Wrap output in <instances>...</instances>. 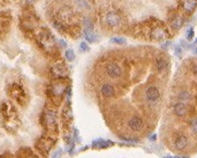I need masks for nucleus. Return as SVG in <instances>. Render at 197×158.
Here are the masks:
<instances>
[{
	"label": "nucleus",
	"instance_id": "1",
	"mask_svg": "<svg viewBox=\"0 0 197 158\" xmlns=\"http://www.w3.org/2000/svg\"><path fill=\"white\" fill-rule=\"evenodd\" d=\"M42 119H43V123L47 128H52L57 125V116L53 110H45Z\"/></svg>",
	"mask_w": 197,
	"mask_h": 158
},
{
	"label": "nucleus",
	"instance_id": "2",
	"mask_svg": "<svg viewBox=\"0 0 197 158\" xmlns=\"http://www.w3.org/2000/svg\"><path fill=\"white\" fill-rule=\"evenodd\" d=\"M51 74L53 78L56 79H65L68 74L66 67L63 66V63H56L51 67Z\"/></svg>",
	"mask_w": 197,
	"mask_h": 158
},
{
	"label": "nucleus",
	"instance_id": "3",
	"mask_svg": "<svg viewBox=\"0 0 197 158\" xmlns=\"http://www.w3.org/2000/svg\"><path fill=\"white\" fill-rule=\"evenodd\" d=\"M106 73H107V75H108L110 78H112V79H118V78L121 76L122 71H121V68H120L119 65L114 63V62H111V63H108V65L106 66Z\"/></svg>",
	"mask_w": 197,
	"mask_h": 158
},
{
	"label": "nucleus",
	"instance_id": "4",
	"mask_svg": "<svg viewBox=\"0 0 197 158\" xmlns=\"http://www.w3.org/2000/svg\"><path fill=\"white\" fill-rule=\"evenodd\" d=\"M11 95L13 96V98H15L19 103H23L25 100V94L24 90L22 89V87L18 84H13L12 89H11Z\"/></svg>",
	"mask_w": 197,
	"mask_h": 158
},
{
	"label": "nucleus",
	"instance_id": "5",
	"mask_svg": "<svg viewBox=\"0 0 197 158\" xmlns=\"http://www.w3.org/2000/svg\"><path fill=\"white\" fill-rule=\"evenodd\" d=\"M145 97H146V99H148L149 102L155 103V102H157L158 99H159V97H160V92H159V90H158L156 87L150 85V87L145 90Z\"/></svg>",
	"mask_w": 197,
	"mask_h": 158
},
{
	"label": "nucleus",
	"instance_id": "6",
	"mask_svg": "<svg viewBox=\"0 0 197 158\" xmlns=\"http://www.w3.org/2000/svg\"><path fill=\"white\" fill-rule=\"evenodd\" d=\"M128 125H129V127H130L133 130H135V132H139V130L143 128V126H144L143 120L139 118V117H133V118H130Z\"/></svg>",
	"mask_w": 197,
	"mask_h": 158
},
{
	"label": "nucleus",
	"instance_id": "7",
	"mask_svg": "<svg viewBox=\"0 0 197 158\" xmlns=\"http://www.w3.org/2000/svg\"><path fill=\"white\" fill-rule=\"evenodd\" d=\"M53 145V141H51L50 138H40V141L37 143V147H38V149H39L40 151H43V152H49L50 151V149H51V147Z\"/></svg>",
	"mask_w": 197,
	"mask_h": 158
},
{
	"label": "nucleus",
	"instance_id": "8",
	"mask_svg": "<svg viewBox=\"0 0 197 158\" xmlns=\"http://www.w3.org/2000/svg\"><path fill=\"white\" fill-rule=\"evenodd\" d=\"M187 106L183 104V103H177L174 106H173V112H174V114L177 116V117H180V118H182V117H184L186 114H187Z\"/></svg>",
	"mask_w": 197,
	"mask_h": 158
},
{
	"label": "nucleus",
	"instance_id": "9",
	"mask_svg": "<svg viewBox=\"0 0 197 158\" xmlns=\"http://www.w3.org/2000/svg\"><path fill=\"white\" fill-rule=\"evenodd\" d=\"M66 85L62 83H53L51 85V94L54 96H61L66 91Z\"/></svg>",
	"mask_w": 197,
	"mask_h": 158
},
{
	"label": "nucleus",
	"instance_id": "10",
	"mask_svg": "<svg viewBox=\"0 0 197 158\" xmlns=\"http://www.w3.org/2000/svg\"><path fill=\"white\" fill-rule=\"evenodd\" d=\"M106 22H107L108 25L115 27V25H118L119 23H120V16L117 13H114V12H110L106 15Z\"/></svg>",
	"mask_w": 197,
	"mask_h": 158
},
{
	"label": "nucleus",
	"instance_id": "11",
	"mask_svg": "<svg viewBox=\"0 0 197 158\" xmlns=\"http://www.w3.org/2000/svg\"><path fill=\"white\" fill-rule=\"evenodd\" d=\"M174 145L177 150H183L187 148L188 145V138H186L184 135H179L175 141H174Z\"/></svg>",
	"mask_w": 197,
	"mask_h": 158
},
{
	"label": "nucleus",
	"instance_id": "12",
	"mask_svg": "<svg viewBox=\"0 0 197 158\" xmlns=\"http://www.w3.org/2000/svg\"><path fill=\"white\" fill-rule=\"evenodd\" d=\"M100 92H101V95H103L104 97H112V96L114 95V88H113L111 84L105 83V84L101 85Z\"/></svg>",
	"mask_w": 197,
	"mask_h": 158
},
{
	"label": "nucleus",
	"instance_id": "13",
	"mask_svg": "<svg viewBox=\"0 0 197 158\" xmlns=\"http://www.w3.org/2000/svg\"><path fill=\"white\" fill-rule=\"evenodd\" d=\"M92 145L96 147V148H98V149H103V148H108V147L113 145V142H112V141H105V140H103V138H99V140L95 141V142L92 143Z\"/></svg>",
	"mask_w": 197,
	"mask_h": 158
},
{
	"label": "nucleus",
	"instance_id": "14",
	"mask_svg": "<svg viewBox=\"0 0 197 158\" xmlns=\"http://www.w3.org/2000/svg\"><path fill=\"white\" fill-rule=\"evenodd\" d=\"M84 37L90 43H96L98 40V35L92 30H88V29H84Z\"/></svg>",
	"mask_w": 197,
	"mask_h": 158
},
{
	"label": "nucleus",
	"instance_id": "15",
	"mask_svg": "<svg viewBox=\"0 0 197 158\" xmlns=\"http://www.w3.org/2000/svg\"><path fill=\"white\" fill-rule=\"evenodd\" d=\"M151 36H152V38H155V40H160L166 37V31H165L163 28H156V29H153V31L151 32Z\"/></svg>",
	"mask_w": 197,
	"mask_h": 158
},
{
	"label": "nucleus",
	"instance_id": "16",
	"mask_svg": "<svg viewBox=\"0 0 197 158\" xmlns=\"http://www.w3.org/2000/svg\"><path fill=\"white\" fill-rule=\"evenodd\" d=\"M196 0H184V2H183V7H184V9L188 12V13H191L194 9H195V7H196Z\"/></svg>",
	"mask_w": 197,
	"mask_h": 158
},
{
	"label": "nucleus",
	"instance_id": "17",
	"mask_svg": "<svg viewBox=\"0 0 197 158\" xmlns=\"http://www.w3.org/2000/svg\"><path fill=\"white\" fill-rule=\"evenodd\" d=\"M167 61L165 59H158L157 61H156V68H157L158 72H164L166 68H167Z\"/></svg>",
	"mask_w": 197,
	"mask_h": 158
},
{
	"label": "nucleus",
	"instance_id": "18",
	"mask_svg": "<svg viewBox=\"0 0 197 158\" xmlns=\"http://www.w3.org/2000/svg\"><path fill=\"white\" fill-rule=\"evenodd\" d=\"M181 25H182V19L181 18H175V19H173L172 21V28H174V29H180L181 28Z\"/></svg>",
	"mask_w": 197,
	"mask_h": 158
},
{
	"label": "nucleus",
	"instance_id": "19",
	"mask_svg": "<svg viewBox=\"0 0 197 158\" xmlns=\"http://www.w3.org/2000/svg\"><path fill=\"white\" fill-rule=\"evenodd\" d=\"M66 59L68 61H73L75 59V54H74V51L73 50H67L66 51Z\"/></svg>",
	"mask_w": 197,
	"mask_h": 158
},
{
	"label": "nucleus",
	"instance_id": "20",
	"mask_svg": "<svg viewBox=\"0 0 197 158\" xmlns=\"http://www.w3.org/2000/svg\"><path fill=\"white\" fill-rule=\"evenodd\" d=\"M190 128L195 134H197V118H193L190 120Z\"/></svg>",
	"mask_w": 197,
	"mask_h": 158
},
{
	"label": "nucleus",
	"instance_id": "21",
	"mask_svg": "<svg viewBox=\"0 0 197 158\" xmlns=\"http://www.w3.org/2000/svg\"><path fill=\"white\" fill-rule=\"evenodd\" d=\"M77 5L80 6V8H82V9H83V8H89V7H90L87 0H79V1H77Z\"/></svg>",
	"mask_w": 197,
	"mask_h": 158
},
{
	"label": "nucleus",
	"instance_id": "22",
	"mask_svg": "<svg viewBox=\"0 0 197 158\" xmlns=\"http://www.w3.org/2000/svg\"><path fill=\"white\" fill-rule=\"evenodd\" d=\"M112 43H115V44H126V40L125 38H121V37H114L111 40Z\"/></svg>",
	"mask_w": 197,
	"mask_h": 158
},
{
	"label": "nucleus",
	"instance_id": "23",
	"mask_svg": "<svg viewBox=\"0 0 197 158\" xmlns=\"http://www.w3.org/2000/svg\"><path fill=\"white\" fill-rule=\"evenodd\" d=\"M83 23H84V29H88V30H92V23H91V21L89 20V19H85Z\"/></svg>",
	"mask_w": 197,
	"mask_h": 158
},
{
	"label": "nucleus",
	"instance_id": "24",
	"mask_svg": "<svg viewBox=\"0 0 197 158\" xmlns=\"http://www.w3.org/2000/svg\"><path fill=\"white\" fill-rule=\"evenodd\" d=\"M194 36H195V31H194L193 28H190V29L187 31V40H191L193 38H194Z\"/></svg>",
	"mask_w": 197,
	"mask_h": 158
},
{
	"label": "nucleus",
	"instance_id": "25",
	"mask_svg": "<svg viewBox=\"0 0 197 158\" xmlns=\"http://www.w3.org/2000/svg\"><path fill=\"white\" fill-rule=\"evenodd\" d=\"M180 98L182 99V100H188V99L190 98V95H189V92H187V91H182V92L180 94Z\"/></svg>",
	"mask_w": 197,
	"mask_h": 158
},
{
	"label": "nucleus",
	"instance_id": "26",
	"mask_svg": "<svg viewBox=\"0 0 197 158\" xmlns=\"http://www.w3.org/2000/svg\"><path fill=\"white\" fill-rule=\"evenodd\" d=\"M80 49H81V51H89V50H90L89 45H88L87 43H84V42H82V43L80 44Z\"/></svg>",
	"mask_w": 197,
	"mask_h": 158
},
{
	"label": "nucleus",
	"instance_id": "27",
	"mask_svg": "<svg viewBox=\"0 0 197 158\" xmlns=\"http://www.w3.org/2000/svg\"><path fill=\"white\" fill-rule=\"evenodd\" d=\"M174 51H175V54H177V57H181V56H182V49H181L180 45H177V46H175Z\"/></svg>",
	"mask_w": 197,
	"mask_h": 158
},
{
	"label": "nucleus",
	"instance_id": "28",
	"mask_svg": "<svg viewBox=\"0 0 197 158\" xmlns=\"http://www.w3.org/2000/svg\"><path fill=\"white\" fill-rule=\"evenodd\" d=\"M191 71H193V73H194L195 75H197V63L193 65V67H191Z\"/></svg>",
	"mask_w": 197,
	"mask_h": 158
},
{
	"label": "nucleus",
	"instance_id": "29",
	"mask_svg": "<svg viewBox=\"0 0 197 158\" xmlns=\"http://www.w3.org/2000/svg\"><path fill=\"white\" fill-rule=\"evenodd\" d=\"M170 45H171V42H166V43H164V44L161 45V47H163V49H167Z\"/></svg>",
	"mask_w": 197,
	"mask_h": 158
},
{
	"label": "nucleus",
	"instance_id": "30",
	"mask_svg": "<svg viewBox=\"0 0 197 158\" xmlns=\"http://www.w3.org/2000/svg\"><path fill=\"white\" fill-rule=\"evenodd\" d=\"M59 44L61 45V47H66V46H67V43H66L65 40H59Z\"/></svg>",
	"mask_w": 197,
	"mask_h": 158
},
{
	"label": "nucleus",
	"instance_id": "31",
	"mask_svg": "<svg viewBox=\"0 0 197 158\" xmlns=\"http://www.w3.org/2000/svg\"><path fill=\"white\" fill-rule=\"evenodd\" d=\"M59 155H61V150H58V152H56V154H54L53 158H58V156H59Z\"/></svg>",
	"mask_w": 197,
	"mask_h": 158
},
{
	"label": "nucleus",
	"instance_id": "32",
	"mask_svg": "<svg viewBox=\"0 0 197 158\" xmlns=\"http://www.w3.org/2000/svg\"><path fill=\"white\" fill-rule=\"evenodd\" d=\"M150 140H151V141H155V140H156V134H155V135H152V136L150 138Z\"/></svg>",
	"mask_w": 197,
	"mask_h": 158
},
{
	"label": "nucleus",
	"instance_id": "33",
	"mask_svg": "<svg viewBox=\"0 0 197 158\" xmlns=\"http://www.w3.org/2000/svg\"><path fill=\"white\" fill-rule=\"evenodd\" d=\"M25 158H37L36 156H34V155H30V156H27Z\"/></svg>",
	"mask_w": 197,
	"mask_h": 158
},
{
	"label": "nucleus",
	"instance_id": "34",
	"mask_svg": "<svg viewBox=\"0 0 197 158\" xmlns=\"http://www.w3.org/2000/svg\"><path fill=\"white\" fill-rule=\"evenodd\" d=\"M24 1H27V2H29V4H32L35 0H24Z\"/></svg>",
	"mask_w": 197,
	"mask_h": 158
},
{
	"label": "nucleus",
	"instance_id": "35",
	"mask_svg": "<svg viewBox=\"0 0 197 158\" xmlns=\"http://www.w3.org/2000/svg\"><path fill=\"white\" fill-rule=\"evenodd\" d=\"M195 44H197V40H196V42H195Z\"/></svg>",
	"mask_w": 197,
	"mask_h": 158
}]
</instances>
